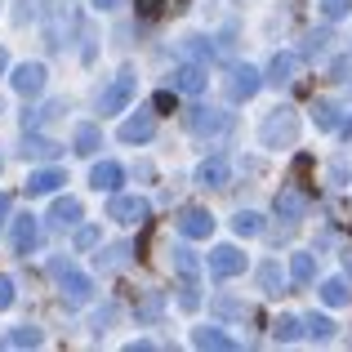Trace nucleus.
<instances>
[{"label":"nucleus","instance_id":"1","mask_svg":"<svg viewBox=\"0 0 352 352\" xmlns=\"http://www.w3.org/2000/svg\"><path fill=\"white\" fill-rule=\"evenodd\" d=\"M50 276L58 281L63 290V303H72V308H80V303H89V294H94V281H89L85 272H80L72 258H50Z\"/></svg>","mask_w":352,"mask_h":352},{"label":"nucleus","instance_id":"2","mask_svg":"<svg viewBox=\"0 0 352 352\" xmlns=\"http://www.w3.org/2000/svg\"><path fill=\"white\" fill-rule=\"evenodd\" d=\"M258 134H263V143H267V147H285V143H294V138H299V112H290V107H276V112H267Z\"/></svg>","mask_w":352,"mask_h":352},{"label":"nucleus","instance_id":"3","mask_svg":"<svg viewBox=\"0 0 352 352\" xmlns=\"http://www.w3.org/2000/svg\"><path fill=\"white\" fill-rule=\"evenodd\" d=\"M107 219H112V223H147V219H152V206H147L143 197H120V192H112Z\"/></svg>","mask_w":352,"mask_h":352},{"label":"nucleus","instance_id":"4","mask_svg":"<svg viewBox=\"0 0 352 352\" xmlns=\"http://www.w3.org/2000/svg\"><path fill=\"white\" fill-rule=\"evenodd\" d=\"M134 89H138V80L129 76V72H120V76L112 80V85L103 89V98H98V112H103V116H116V112H125V107H129V98H134Z\"/></svg>","mask_w":352,"mask_h":352},{"label":"nucleus","instance_id":"5","mask_svg":"<svg viewBox=\"0 0 352 352\" xmlns=\"http://www.w3.org/2000/svg\"><path fill=\"white\" fill-rule=\"evenodd\" d=\"M179 232L188 236V241H201V236H210V232H214V214H210V210H201V206H188V210H179Z\"/></svg>","mask_w":352,"mask_h":352},{"label":"nucleus","instance_id":"6","mask_svg":"<svg viewBox=\"0 0 352 352\" xmlns=\"http://www.w3.org/2000/svg\"><path fill=\"white\" fill-rule=\"evenodd\" d=\"M258 85H263V76H258L254 67H232V76H228V98H232V103H250V98L258 94Z\"/></svg>","mask_w":352,"mask_h":352},{"label":"nucleus","instance_id":"7","mask_svg":"<svg viewBox=\"0 0 352 352\" xmlns=\"http://www.w3.org/2000/svg\"><path fill=\"white\" fill-rule=\"evenodd\" d=\"M210 272L214 276H241L245 272V254L236 245H214L210 250Z\"/></svg>","mask_w":352,"mask_h":352},{"label":"nucleus","instance_id":"8","mask_svg":"<svg viewBox=\"0 0 352 352\" xmlns=\"http://www.w3.org/2000/svg\"><path fill=\"white\" fill-rule=\"evenodd\" d=\"M14 89L23 98H36L45 89V67H41V63H18V67H14Z\"/></svg>","mask_w":352,"mask_h":352},{"label":"nucleus","instance_id":"9","mask_svg":"<svg viewBox=\"0 0 352 352\" xmlns=\"http://www.w3.org/2000/svg\"><path fill=\"white\" fill-rule=\"evenodd\" d=\"M67 188V174L58 170V165H50V170H32V179H27V197H50V192Z\"/></svg>","mask_w":352,"mask_h":352},{"label":"nucleus","instance_id":"10","mask_svg":"<svg viewBox=\"0 0 352 352\" xmlns=\"http://www.w3.org/2000/svg\"><path fill=\"white\" fill-rule=\"evenodd\" d=\"M174 89H179V94H201V89H206V67H201V63H183V67H174Z\"/></svg>","mask_w":352,"mask_h":352},{"label":"nucleus","instance_id":"11","mask_svg":"<svg viewBox=\"0 0 352 352\" xmlns=\"http://www.w3.org/2000/svg\"><path fill=\"white\" fill-rule=\"evenodd\" d=\"M303 210H308V197H303L299 188H281L276 192V214H281L285 223H299Z\"/></svg>","mask_w":352,"mask_h":352},{"label":"nucleus","instance_id":"12","mask_svg":"<svg viewBox=\"0 0 352 352\" xmlns=\"http://www.w3.org/2000/svg\"><path fill=\"white\" fill-rule=\"evenodd\" d=\"M41 219H32V214H23V219H14V250L18 254H32L36 245H41Z\"/></svg>","mask_w":352,"mask_h":352},{"label":"nucleus","instance_id":"13","mask_svg":"<svg viewBox=\"0 0 352 352\" xmlns=\"http://www.w3.org/2000/svg\"><path fill=\"white\" fill-rule=\"evenodd\" d=\"M192 344H197V348H210V352H236V339H232V335H223L219 326H201V330H192Z\"/></svg>","mask_w":352,"mask_h":352},{"label":"nucleus","instance_id":"14","mask_svg":"<svg viewBox=\"0 0 352 352\" xmlns=\"http://www.w3.org/2000/svg\"><path fill=\"white\" fill-rule=\"evenodd\" d=\"M152 134H156V116L152 112H138V116H129L125 125H120V138H125V143H147Z\"/></svg>","mask_w":352,"mask_h":352},{"label":"nucleus","instance_id":"15","mask_svg":"<svg viewBox=\"0 0 352 352\" xmlns=\"http://www.w3.org/2000/svg\"><path fill=\"white\" fill-rule=\"evenodd\" d=\"M89 183H94L98 192H116L120 183H125V170H120L116 161H98L94 170H89Z\"/></svg>","mask_w":352,"mask_h":352},{"label":"nucleus","instance_id":"16","mask_svg":"<svg viewBox=\"0 0 352 352\" xmlns=\"http://www.w3.org/2000/svg\"><path fill=\"white\" fill-rule=\"evenodd\" d=\"M299 67H303V58H299V54H290V50H285V54H276V58H272L267 76H272V85H290V80L299 76Z\"/></svg>","mask_w":352,"mask_h":352},{"label":"nucleus","instance_id":"17","mask_svg":"<svg viewBox=\"0 0 352 352\" xmlns=\"http://www.w3.org/2000/svg\"><path fill=\"white\" fill-rule=\"evenodd\" d=\"M188 125H192V134H223V129H228V116H223V112H206V107H197V112L188 116Z\"/></svg>","mask_w":352,"mask_h":352},{"label":"nucleus","instance_id":"18","mask_svg":"<svg viewBox=\"0 0 352 352\" xmlns=\"http://www.w3.org/2000/svg\"><path fill=\"white\" fill-rule=\"evenodd\" d=\"M50 223H54V228L80 223V201H76V197H58V201L50 206Z\"/></svg>","mask_w":352,"mask_h":352},{"label":"nucleus","instance_id":"19","mask_svg":"<svg viewBox=\"0 0 352 352\" xmlns=\"http://www.w3.org/2000/svg\"><path fill=\"white\" fill-rule=\"evenodd\" d=\"M228 161L223 156H210V161H201V170H197V179L206 183V188H228Z\"/></svg>","mask_w":352,"mask_h":352},{"label":"nucleus","instance_id":"20","mask_svg":"<svg viewBox=\"0 0 352 352\" xmlns=\"http://www.w3.org/2000/svg\"><path fill=\"white\" fill-rule=\"evenodd\" d=\"M312 276H317V258H312V254H294L290 258V281L299 285V290H308Z\"/></svg>","mask_w":352,"mask_h":352},{"label":"nucleus","instance_id":"21","mask_svg":"<svg viewBox=\"0 0 352 352\" xmlns=\"http://www.w3.org/2000/svg\"><path fill=\"white\" fill-rule=\"evenodd\" d=\"M321 303H326V308H344V303H352V290H348V281H326L321 285Z\"/></svg>","mask_w":352,"mask_h":352},{"label":"nucleus","instance_id":"22","mask_svg":"<svg viewBox=\"0 0 352 352\" xmlns=\"http://www.w3.org/2000/svg\"><path fill=\"white\" fill-rule=\"evenodd\" d=\"M98 147H103V134H98V125H76V152H80V156H94Z\"/></svg>","mask_w":352,"mask_h":352},{"label":"nucleus","instance_id":"23","mask_svg":"<svg viewBox=\"0 0 352 352\" xmlns=\"http://www.w3.org/2000/svg\"><path fill=\"white\" fill-rule=\"evenodd\" d=\"M232 228H236V236H258L263 232V219H258L254 210H241V214L232 219Z\"/></svg>","mask_w":352,"mask_h":352},{"label":"nucleus","instance_id":"24","mask_svg":"<svg viewBox=\"0 0 352 352\" xmlns=\"http://www.w3.org/2000/svg\"><path fill=\"white\" fill-rule=\"evenodd\" d=\"M174 267H179V276H188V281H197L201 276V263L192 250H174Z\"/></svg>","mask_w":352,"mask_h":352},{"label":"nucleus","instance_id":"25","mask_svg":"<svg viewBox=\"0 0 352 352\" xmlns=\"http://www.w3.org/2000/svg\"><path fill=\"white\" fill-rule=\"evenodd\" d=\"M258 285H263L267 294H281V285H285L281 267H276V263H263V267H258Z\"/></svg>","mask_w":352,"mask_h":352},{"label":"nucleus","instance_id":"26","mask_svg":"<svg viewBox=\"0 0 352 352\" xmlns=\"http://www.w3.org/2000/svg\"><path fill=\"white\" fill-rule=\"evenodd\" d=\"M303 330H308V335L312 339H330V335H335V321H330V317H317V312H312V317H303Z\"/></svg>","mask_w":352,"mask_h":352},{"label":"nucleus","instance_id":"27","mask_svg":"<svg viewBox=\"0 0 352 352\" xmlns=\"http://www.w3.org/2000/svg\"><path fill=\"white\" fill-rule=\"evenodd\" d=\"M9 344H14V348H41V344H45V335H41L36 326H18L14 335H9Z\"/></svg>","mask_w":352,"mask_h":352},{"label":"nucleus","instance_id":"28","mask_svg":"<svg viewBox=\"0 0 352 352\" xmlns=\"http://www.w3.org/2000/svg\"><path fill=\"white\" fill-rule=\"evenodd\" d=\"M312 116H317V129H339V107H335V103H326V98L312 107Z\"/></svg>","mask_w":352,"mask_h":352},{"label":"nucleus","instance_id":"29","mask_svg":"<svg viewBox=\"0 0 352 352\" xmlns=\"http://www.w3.org/2000/svg\"><path fill=\"white\" fill-rule=\"evenodd\" d=\"M125 254H129V245H107L103 254H98V267L116 272V267H125Z\"/></svg>","mask_w":352,"mask_h":352},{"label":"nucleus","instance_id":"30","mask_svg":"<svg viewBox=\"0 0 352 352\" xmlns=\"http://www.w3.org/2000/svg\"><path fill=\"white\" fill-rule=\"evenodd\" d=\"M63 147L58 143H50V138H27V156H41V161H54Z\"/></svg>","mask_w":352,"mask_h":352},{"label":"nucleus","instance_id":"31","mask_svg":"<svg viewBox=\"0 0 352 352\" xmlns=\"http://www.w3.org/2000/svg\"><path fill=\"white\" fill-rule=\"evenodd\" d=\"M179 308H188V312L201 308V290H197V281H188V276H183V290H179Z\"/></svg>","mask_w":352,"mask_h":352},{"label":"nucleus","instance_id":"32","mask_svg":"<svg viewBox=\"0 0 352 352\" xmlns=\"http://www.w3.org/2000/svg\"><path fill=\"white\" fill-rule=\"evenodd\" d=\"M161 308H165L161 294H147V299L138 303V317H143V321H156V317H161Z\"/></svg>","mask_w":352,"mask_h":352},{"label":"nucleus","instance_id":"33","mask_svg":"<svg viewBox=\"0 0 352 352\" xmlns=\"http://www.w3.org/2000/svg\"><path fill=\"white\" fill-rule=\"evenodd\" d=\"M299 326H303V321H294V317H276L272 335H276V339H281V344H285V339H294V335H299Z\"/></svg>","mask_w":352,"mask_h":352},{"label":"nucleus","instance_id":"34","mask_svg":"<svg viewBox=\"0 0 352 352\" xmlns=\"http://www.w3.org/2000/svg\"><path fill=\"white\" fill-rule=\"evenodd\" d=\"M352 9V0H321V14L330 18V23H339V18H344Z\"/></svg>","mask_w":352,"mask_h":352},{"label":"nucleus","instance_id":"35","mask_svg":"<svg viewBox=\"0 0 352 352\" xmlns=\"http://www.w3.org/2000/svg\"><path fill=\"white\" fill-rule=\"evenodd\" d=\"M98 245V228H76V250Z\"/></svg>","mask_w":352,"mask_h":352},{"label":"nucleus","instance_id":"36","mask_svg":"<svg viewBox=\"0 0 352 352\" xmlns=\"http://www.w3.org/2000/svg\"><path fill=\"white\" fill-rule=\"evenodd\" d=\"M9 303H14V281H9V276H0V312H5Z\"/></svg>","mask_w":352,"mask_h":352},{"label":"nucleus","instance_id":"37","mask_svg":"<svg viewBox=\"0 0 352 352\" xmlns=\"http://www.w3.org/2000/svg\"><path fill=\"white\" fill-rule=\"evenodd\" d=\"M152 107H156V112H170V107H174V94H170V89H165V94H156Z\"/></svg>","mask_w":352,"mask_h":352},{"label":"nucleus","instance_id":"38","mask_svg":"<svg viewBox=\"0 0 352 352\" xmlns=\"http://www.w3.org/2000/svg\"><path fill=\"white\" fill-rule=\"evenodd\" d=\"M161 5H165V0H138V14L152 18V14H161Z\"/></svg>","mask_w":352,"mask_h":352},{"label":"nucleus","instance_id":"39","mask_svg":"<svg viewBox=\"0 0 352 352\" xmlns=\"http://www.w3.org/2000/svg\"><path fill=\"white\" fill-rule=\"evenodd\" d=\"M188 54H197V58H206V54H210V45H206V41H188Z\"/></svg>","mask_w":352,"mask_h":352},{"label":"nucleus","instance_id":"40","mask_svg":"<svg viewBox=\"0 0 352 352\" xmlns=\"http://www.w3.org/2000/svg\"><path fill=\"white\" fill-rule=\"evenodd\" d=\"M5 219H9V197L0 192V228H5Z\"/></svg>","mask_w":352,"mask_h":352},{"label":"nucleus","instance_id":"41","mask_svg":"<svg viewBox=\"0 0 352 352\" xmlns=\"http://www.w3.org/2000/svg\"><path fill=\"white\" fill-rule=\"evenodd\" d=\"M94 9H103V14H107V9H120V0H94Z\"/></svg>","mask_w":352,"mask_h":352},{"label":"nucleus","instance_id":"42","mask_svg":"<svg viewBox=\"0 0 352 352\" xmlns=\"http://www.w3.org/2000/svg\"><path fill=\"white\" fill-rule=\"evenodd\" d=\"M339 134H344V138H352V112H348V120H339Z\"/></svg>","mask_w":352,"mask_h":352},{"label":"nucleus","instance_id":"43","mask_svg":"<svg viewBox=\"0 0 352 352\" xmlns=\"http://www.w3.org/2000/svg\"><path fill=\"white\" fill-rule=\"evenodd\" d=\"M5 67H9V54H5V50H0V72H5Z\"/></svg>","mask_w":352,"mask_h":352},{"label":"nucleus","instance_id":"44","mask_svg":"<svg viewBox=\"0 0 352 352\" xmlns=\"http://www.w3.org/2000/svg\"><path fill=\"white\" fill-rule=\"evenodd\" d=\"M344 267H348V272H352V250H348V254H344Z\"/></svg>","mask_w":352,"mask_h":352}]
</instances>
